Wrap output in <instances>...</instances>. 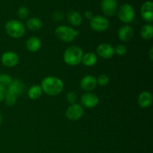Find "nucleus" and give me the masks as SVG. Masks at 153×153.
<instances>
[{
  "mask_svg": "<svg viewBox=\"0 0 153 153\" xmlns=\"http://www.w3.org/2000/svg\"><path fill=\"white\" fill-rule=\"evenodd\" d=\"M40 87L43 92L49 96L55 97L61 94L64 90L62 80L55 76H47L42 80Z\"/></svg>",
  "mask_w": 153,
  "mask_h": 153,
  "instance_id": "1",
  "label": "nucleus"
},
{
  "mask_svg": "<svg viewBox=\"0 0 153 153\" xmlns=\"http://www.w3.org/2000/svg\"><path fill=\"white\" fill-rule=\"evenodd\" d=\"M83 50L78 46H71L67 48L63 57L64 62L70 66H77L82 63Z\"/></svg>",
  "mask_w": 153,
  "mask_h": 153,
  "instance_id": "2",
  "label": "nucleus"
},
{
  "mask_svg": "<svg viewBox=\"0 0 153 153\" xmlns=\"http://www.w3.org/2000/svg\"><path fill=\"white\" fill-rule=\"evenodd\" d=\"M4 30L8 36L13 38H20L25 32V28L22 22L16 19H10L6 22Z\"/></svg>",
  "mask_w": 153,
  "mask_h": 153,
  "instance_id": "3",
  "label": "nucleus"
},
{
  "mask_svg": "<svg viewBox=\"0 0 153 153\" xmlns=\"http://www.w3.org/2000/svg\"><path fill=\"white\" fill-rule=\"evenodd\" d=\"M55 34L58 39L65 43H70L79 35V31L67 25H60L57 27Z\"/></svg>",
  "mask_w": 153,
  "mask_h": 153,
  "instance_id": "4",
  "label": "nucleus"
},
{
  "mask_svg": "<svg viewBox=\"0 0 153 153\" xmlns=\"http://www.w3.org/2000/svg\"><path fill=\"white\" fill-rule=\"evenodd\" d=\"M117 16L121 22L126 24L130 23L134 20L135 16L134 7L128 3L122 4L117 10Z\"/></svg>",
  "mask_w": 153,
  "mask_h": 153,
  "instance_id": "5",
  "label": "nucleus"
},
{
  "mask_svg": "<svg viewBox=\"0 0 153 153\" xmlns=\"http://www.w3.org/2000/svg\"><path fill=\"white\" fill-rule=\"evenodd\" d=\"M91 28L97 32L106 31L109 27V21L104 16H94L90 21Z\"/></svg>",
  "mask_w": 153,
  "mask_h": 153,
  "instance_id": "6",
  "label": "nucleus"
},
{
  "mask_svg": "<svg viewBox=\"0 0 153 153\" xmlns=\"http://www.w3.org/2000/svg\"><path fill=\"white\" fill-rule=\"evenodd\" d=\"M84 114V108L81 105L74 103L67 108L66 110V117L71 121L79 120Z\"/></svg>",
  "mask_w": 153,
  "mask_h": 153,
  "instance_id": "7",
  "label": "nucleus"
},
{
  "mask_svg": "<svg viewBox=\"0 0 153 153\" xmlns=\"http://www.w3.org/2000/svg\"><path fill=\"white\" fill-rule=\"evenodd\" d=\"M1 61L4 67H13L19 62V56L16 52L7 51L1 55Z\"/></svg>",
  "mask_w": 153,
  "mask_h": 153,
  "instance_id": "8",
  "label": "nucleus"
},
{
  "mask_svg": "<svg viewBox=\"0 0 153 153\" xmlns=\"http://www.w3.org/2000/svg\"><path fill=\"white\" fill-rule=\"evenodd\" d=\"M99 97L93 93L87 92L82 94L81 97V102L84 107L87 108H94L99 104Z\"/></svg>",
  "mask_w": 153,
  "mask_h": 153,
  "instance_id": "9",
  "label": "nucleus"
},
{
  "mask_svg": "<svg viewBox=\"0 0 153 153\" xmlns=\"http://www.w3.org/2000/svg\"><path fill=\"white\" fill-rule=\"evenodd\" d=\"M101 8L106 16H112L117 13V2L116 0H102Z\"/></svg>",
  "mask_w": 153,
  "mask_h": 153,
  "instance_id": "10",
  "label": "nucleus"
},
{
  "mask_svg": "<svg viewBox=\"0 0 153 153\" xmlns=\"http://www.w3.org/2000/svg\"><path fill=\"white\" fill-rule=\"evenodd\" d=\"M97 53L103 59H109L115 54L114 48L109 43H102L97 47Z\"/></svg>",
  "mask_w": 153,
  "mask_h": 153,
  "instance_id": "11",
  "label": "nucleus"
},
{
  "mask_svg": "<svg viewBox=\"0 0 153 153\" xmlns=\"http://www.w3.org/2000/svg\"><path fill=\"white\" fill-rule=\"evenodd\" d=\"M140 13L145 21L152 22L153 21V3L152 1H146L142 4Z\"/></svg>",
  "mask_w": 153,
  "mask_h": 153,
  "instance_id": "12",
  "label": "nucleus"
},
{
  "mask_svg": "<svg viewBox=\"0 0 153 153\" xmlns=\"http://www.w3.org/2000/svg\"><path fill=\"white\" fill-rule=\"evenodd\" d=\"M97 85V79L91 75L85 76V77L82 78L80 82L81 88L86 92H89V91L94 90Z\"/></svg>",
  "mask_w": 153,
  "mask_h": 153,
  "instance_id": "13",
  "label": "nucleus"
},
{
  "mask_svg": "<svg viewBox=\"0 0 153 153\" xmlns=\"http://www.w3.org/2000/svg\"><path fill=\"white\" fill-rule=\"evenodd\" d=\"M118 37L120 40L123 42H128L131 40V39L134 35V30L132 27L128 25H125L121 27L118 31Z\"/></svg>",
  "mask_w": 153,
  "mask_h": 153,
  "instance_id": "14",
  "label": "nucleus"
},
{
  "mask_svg": "<svg viewBox=\"0 0 153 153\" xmlns=\"http://www.w3.org/2000/svg\"><path fill=\"white\" fill-rule=\"evenodd\" d=\"M25 90V86L22 82L19 79H14L11 82V83L7 87V91H10L14 94L16 97L23 94Z\"/></svg>",
  "mask_w": 153,
  "mask_h": 153,
  "instance_id": "15",
  "label": "nucleus"
},
{
  "mask_svg": "<svg viewBox=\"0 0 153 153\" xmlns=\"http://www.w3.org/2000/svg\"><path fill=\"white\" fill-rule=\"evenodd\" d=\"M138 105L142 108H147L152 103V95L150 92L143 91L139 94Z\"/></svg>",
  "mask_w": 153,
  "mask_h": 153,
  "instance_id": "16",
  "label": "nucleus"
},
{
  "mask_svg": "<svg viewBox=\"0 0 153 153\" xmlns=\"http://www.w3.org/2000/svg\"><path fill=\"white\" fill-rule=\"evenodd\" d=\"M25 46L27 49L31 52H36L40 49L41 42L40 40L37 37H31L26 40Z\"/></svg>",
  "mask_w": 153,
  "mask_h": 153,
  "instance_id": "17",
  "label": "nucleus"
},
{
  "mask_svg": "<svg viewBox=\"0 0 153 153\" xmlns=\"http://www.w3.org/2000/svg\"><path fill=\"white\" fill-rule=\"evenodd\" d=\"M67 20L72 25L78 27L82 25V16L79 12L76 10H71L67 13Z\"/></svg>",
  "mask_w": 153,
  "mask_h": 153,
  "instance_id": "18",
  "label": "nucleus"
},
{
  "mask_svg": "<svg viewBox=\"0 0 153 153\" xmlns=\"http://www.w3.org/2000/svg\"><path fill=\"white\" fill-rule=\"evenodd\" d=\"M97 62V56L93 52H88L83 55L82 63L86 67H93Z\"/></svg>",
  "mask_w": 153,
  "mask_h": 153,
  "instance_id": "19",
  "label": "nucleus"
},
{
  "mask_svg": "<svg viewBox=\"0 0 153 153\" xmlns=\"http://www.w3.org/2000/svg\"><path fill=\"white\" fill-rule=\"evenodd\" d=\"M26 26L31 31H37L41 28L42 22L37 17H31L26 21Z\"/></svg>",
  "mask_w": 153,
  "mask_h": 153,
  "instance_id": "20",
  "label": "nucleus"
},
{
  "mask_svg": "<svg viewBox=\"0 0 153 153\" xmlns=\"http://www.w3.org/2000/svg\"><path fill=\"white\" fill-rule=\"evenodd\" d=\"M42 94H43V91L40 85H33L28 90V97L33 100L40 98Z\"/></svg>",
  "mask_w": 153,
  "mask_h": 153,
  "instance_id": "21",
  "label": "nucleus"
},
{
  "mask_svg": "<svg viewBox=\"0 0 153 153\" xmlns=\"http://www.w3.org/2000/svg\"><path fill=\"white\" fill-rule=\"evenodd\" d=\"M140 36L144 40H151L153 37V27L151 24L144 25L140 29Z\"/></svg>",
  "mask_w": 153,
  "mask_h": 153,
  "instance_id": "22",
  "label": "nucleus"
},
{
  "mask_svg": "<svg viewBox=\"0 0 153 153\" xmlns=\"http://www.w3.org/2000/svg\"><path fill=\"white\" fill-rule=\"evenodd\" d=\"M16 96L14 94H13L10 91L6 90L5 95H4V102H5L6 105H8L9 107L13 106L16 102Z\"/></svg>",
  "mask_w": 153,
  "mask_h": 153,
  "instance_id": "23",
  "label": "nucleus"
},
{
  "mask_svg": "<svg viewBox=\"0 0 153 153\" xmlns=\"http://www.w3.org/2000/svg\"><path fill=\"white\" fill-rule=\"evenodd\" d=\"M13 81L11 76L7 74H1L0 75V85L4 87H8V85L11 83Z\"/></svg>",
  "mask_w": 153,
  "mask_h": 153,
  "instance_id": "24",
  "label": "nucleus"
},
{
  "mask_svg": "<svg viewBox=\"0 0 153 153\" xmlns=\"http://www.w3.org/2000/svg\"><path fill=\"white\" fill-rule=\"evenodd\" d=\"M109 81H110V79L107 75L102 74L100 75L97 79V83L100 86H105L109 83Z\"/></svg>",
  "mask_w": 153,
  "mask_h": 153,
  "instance_id": "25",
  "label": "nucleus"
},
{
  "mask_svg": "<svg viewBox=\"0 0 153 153\" xmlns=\"http://www.w3.org/2000/svg\"><path fill=\"white\" fill-rule=\"evenodd\" d=\"M28 7H25V6H22V7H19L17 10V14L18 16H19V19H24L28 16Z\"/></svg>",
  "mask_w": 153,
  "mask_h": 153,
  "instance_id": "26",
  "label": "nucleus"
},
{
  "mask_svg": "<svg viewBox=\"0 0 153 153\" xmlns=\"http://www.w3.org/2000/svg\"><path fill=\"white\" fill-rule=\"evenodd\" d=\"M52 16V19L55 21L60 22V21H61L64 18V13L62 11H61V10H55V12H53Z\"/></svg>",
  "mask_w": 153,
  "mask_h": 153,
  "instance_id": "27",
  "label": "nucleus"
},
{
  "mask_svg": "<svg viewBox=\"0 0 153 153\" xmlns=\"http://www.w3.org/2000/svg\"><path fill=\"white\" fill-rule=\"evenodd\" d=\"M115 53L117 54L118 55H124L127 52V49L126 47V46L124 45L120 44L118 45L116 48L114 49Z\"/></svg>",
  "mask_w": 153,
  "mask_h": 153,
  "instance_id": "28",
  "label": "nucleus"
},
{
  "mask_svg": "<svg viewBox=\"0 0 153 153\" xmlns=\"http://www.w3.org/2000/svg\"><path fill=\"white\" fill-rule=\"evenodd\" d=\"M67 100L70 104H74L77 100V95L75 92H69L67 94Z\"/></svg>",
  "mask_w": 153,
  "mask_h": 153,
  "instance_id": "29",
  "label": "nucleus"
},
{
  "mask_svg": "<svg viewBox=\"0 0 153 153\" xmlns=\"http://www.w3.org/2000/svg\"><path fill=\"white\" fill-rule=\"evenodd\" d=\"M5 92H6V89L4 87L1 86L0 85V103L4 100V95H5Z\"/></svg>",
  "mask_w": 153,
  "mask_h": 153,
  "instance_id": "30",
  "label": "nucleus"
},
{
  "mask_svg": "<svg viewBox=\"0 0 153 153\" xmlns=\"http://www.w3.org/2000/svg\"><path fill=\"white\" fill-rule=\"evenodd\" d=\"M85 16L86 19H88L91 20L93 17H94V13L91 10H86L85 13Z\"/></svg>",
  "mask_w": 153,
  "mask_h": 153,
  "instance_id": "31",
  "label": "nucleus"
},
{
  "mask_svg": "<svg viewBox=\"0 0 153 153\" xmlns=\"http://www.w3.org/2000/svg\"><path fill=\"white\" fill-rule=\"evenodd\" d=\"M152 53H153V48H152V47H151L150 50H149V58H150V59L152 60H152H153Z\"/></svg>",
  "mask_w": 153,
  "mask_h": 153,
  "instance_id": "32",
  "label": "nucleus"
},
{
  "mask_svg": "<svg viewBox=\"0 0 153 153\" xmlns=\"http://www.w3.org/2000/svg\"><path fill=\"white\" fill-rule=\"evenodd\" d=\"M3 121V117H2V114H1V113H0V125L1 124V123H2Z\"/></svg>",
  "mask_w": 153,
  "mask_h": 153,
  "instance_id": "33",
  "label": "nucleus"
}]
</instances>
